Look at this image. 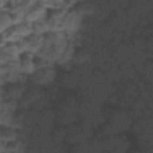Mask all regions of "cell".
Wrapping results in <instances>:
<instances>
[{"mask_svg":"<svg viewBox=\"0 0 153 153\" xmlns=\"http://www.w3.org/2000/svg\"><path fill=\"white\" fill-rule=\"evenodd\" d=\"M31 79L36 85H48L55 78V69L51 66H45L42 68L35 69L31 74Z\"/></svg>","mask_w":153,"mask_h":153,"instance_id":"6da1fadb","label":"cell"},{"mask_svg":"<svg viewBox=\"0 0 153 153\" xmlns=\"http://www.w3.org/2000/svg\"><path fill=\"white\" fill-rule=\"evenodd\" d=\"M18 66L22 73L31 74L35 71V63H33V54L29 51H22L18 54Z\"/></svg>","mask_w":153,"mask_h":153,"instance_id":"7a4b0ae2","label":"cell"},{"mask_svg":"<svg viewBox=\"0 0 153 153\" xmlns=\"http://www.w3.org/2000/svg\"><path fill=\"white\" fill-rule=\"evenodd\" d=\"M16 137V131L14 129L6 123L0 124V139H2L4 141H12Z\"/></svg>","mask_w":153,"mask_h":153,"instance_id":"3957f363","label":"cell"}]
</instances>
